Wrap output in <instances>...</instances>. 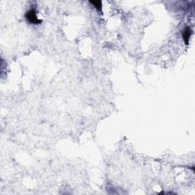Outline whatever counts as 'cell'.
Returning a JSON list of instances; mask_svg holds the SVG:
<instances>
[{"label": "cell", "instance_id": "1", "mask_svg": "<svg viewBox=\"0 0 195 195\" xmlns=\"http://www.w3.org/2000/svg\"><path fill=\"white\" fill-rule=\"evenodd\" d=\"M25 18L29 23L33 24H39L42 22L41 20H39V19H38L36 14V10L34 9V8L29 9L28 11L26 12Z\"/></svg>", "mask_w": 195, "mask_h": 195}, {"label": "cell", "instance_id": "2", "mask_svg": "<svg viewBox=\"0 0 195 195\" xmlns=\"http://www.w3.org/2000/svg\"><path fill=\"white\" fill-rule=\"evenodd\" d=\"M192 34V30L190 27H187L184 29L183 32H182V38H183L184 43L186 45L188 44L190 38H191V35Z\"/></svg>", "mask_w": 195, "mask_h": 195}, {"label": "cell", "instance_id": "3", "mask_svg": "<svg viewBox=\"0 0 195 195\" xmlns=\"http://www.w3.org/2000/svg\"><path fill=\"white\" fill-rule=\"evenodd\" d=\"M91 4H92L95 6V8L98 11H101V8H102V4H101V2L100 1H90Z\"/></svg>", "mask_w": 195, "mask_h": 195}]
</instances>
